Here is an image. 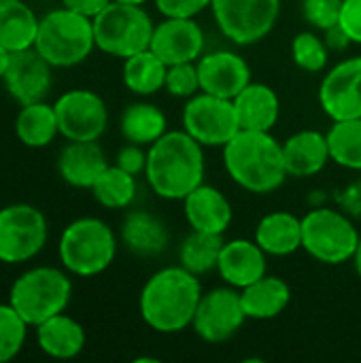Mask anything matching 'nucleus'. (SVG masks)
<instances>
[{
	"mask_svg": "<svg viewBox=\"0 0 361 363\" xmlns=\"http://www.w3.org/2000/svg\"><path fill=\"white\" fill-rule=\"evenodd\" d=\"M183 130L202 147H226L238 132V115L228 98L196 94L183 108Z\"/></svg>",
	"mask_w": 361,
	"mask_h": 363,
	"instance_id": "obj_11",
	"label": "nucleus"
},
{
	"mask_svg": "<svg viewBox=\"0 0 361 363\" xmlns=\"http://www.w3.org/2000/svg\"><path fill=\"white\" fill-rule=\"evenodd\" d=\"M204 147L183 132H166L147 151V181L164 200H185L204 181Z\"/></svg>",
	"mask_w": 361,
	"mask_h": 363,
	"instance_id": "obj_1",
	"label": "nucleus"
},
{
	"mask_svg": "<svg viewBox=\"0 0 361 363\" xmlns=\"http://www.w3.org/2000/svg\"><path fill=\"white\" fill-rule=\"evenodd\" d=\"M11 51L4 47V45H0V81H2V77L6 74V68H9V64H11Z\"/></svg>",
	"mask_w": 361,
	"mask_h": 363,
	"instance_id": "obj_44",
	"label": "nucleus"
},
{
	"mask_svg": "<svg viewBox=\"0 0 361 363\" xmlns=\"http://www.w3.org/2000/svg\"><path fill=\"white\" fill-rule=\"evenodd\" d=\"M106 168L109 162L98 140H70L57 157L62 181L77 189H91Z\"/></svg>",
	"mask_w": 361,
	"mask_h": 363,
	"instance_id": "obj_18",
	"label": "nucleus"
},
{
	"mask_svg": "<svg viewBox=\"0 0 361 363\" xmlns=\"http://www.w3.org/2000/svg\"><path fill=\"white\" fill-rule=\"evenodd\" d=\"M113 0H62V6L70 9V11H77L85 17H96L98 13H102Z\"/></svg>",
	"mask_w": 361,
	"mask_h": 363,
	"instance_id": "obj_41",
	"label": "nucleus"
},
{
	"mask_svg": "<svg viewBox=\"0 0 361 363\" xmlns=\"http://www.w3.org/2000/svg\"><path fill=\"white\" fill-rule=\"evenodd\" d=\"M340 9H343V0H304L302 2L304 19L321 32L338 26Z\"/></svg>",
	"mask_w": 361,
	"mask_h": 363,
	"instance_id": "obj_37",
	"label": "nucleus"
},
{
	"mask_svg": "<svg viewBox=\"0 0 361 363\" xmlns=\"http://www.w3.org/2000/svg\"><path fill=\"white\" fill-rule=\"evenodd\" d=\"M57 255L66 272L74 277H96L104 272L117 255V238L109 223L96 217H81L62 232Z\"/></svg>",
	"mask_w": 361,
	"mask_h": 363,
	"instance_id": "obj_5",
	"label": "nucleus"
},
{
	"mask_svg": "<svg viewBox=\"0 0 361 363\" xmlns=\"http://www.w3.org/2000/svg\"><path fill=\"white\" fill-rule=\"evenodd\" d=\"M168 64L151 49L134 53L123 60V85L136 96H151L166 85Z\"/></svg>",
	"mask_w": 361,
	"mask_h": 363,
	"instance_id": "obj_30",
	"label": "nucleus"
},
{
	"mask_svg": "<svg viewBox=\"0 0 361 363\" xmlns=\"http://www.w3.org/2000/svg\"><path fill=\"white\" fill-rule=\"evenodd\" d=\"M283 157L289 177H313L321 172L332 160L328 136L317 130L296 132L283 143Z\"/></svg>",
	"mask_w": 361,
	"mask_h": 363,
	"instance_id": "obj_21",
	"label": "nucleus"
},
{
	"mask_svg": "<svg viewBox=\"0 0 361 363\" xmlns=\"http://www.w3.org/2000/svg\"><path fill=\"white\" fill-rule=\"evenodd\" d=\"M34 330L38 349L53 359H72L85 349L83 325L64 313L43 321Z\"/></svg>",
	"mask_w": 361,
	"mask_h": 363,
	"instance_id": "obj_24",
	"label": "nucleus"
},
{
	"mask_svg": "<svg viewBox=\"0 0 361 363\" xmlns=\"http://www.w3.org/2000/svg\"><path fill=\"white\" fill-rule=\"evenodd\" d=\"M232 102L240 130L270 132L279 121L281 102L277 91L266 83H249Z\"/></svg>",
	"mask_w": 361,
	"mask_h": 363,
	"instance_id": "obj_23",
	"label": "nucleus"
},
{
	"mask_svg": "<svg viewBox=\"0 0 361 363\" xmlns=\"http://www.w3.org/2000/svg\"><path fill=\"white\" fill-rule=\"evenodd\" d=\"M338 202L343 204V208L353 215V217H361V181L353 183L340 198Z\"/></svg>",
	"mask_w": 361,
	"mask_h": 363,
	"instance_id": "obj_42",
	"label": "nucleus"
},
{
	"mask_svg": "<svg viewBox=\"0 0 361 363\" xmlns=\"http://www.w3.org/2000/svg\"><path fill=\"white\" fill-rule=\"evenodd\" d=\"M51 68L53 66L34 47L15 51L11 55L6 74L2 77V83H4L9 96L19 106L40 102L49 94L51 83H53Z\"/></svg>",
	"mask_w": 361,
	"mask_h": 363,
	"instance_id": "obj_15",
	"label": "nucleus"
},
{
	"mask_svg": "<svg viewBox=\"0 0 361 363\" xmlns=\"http://www.w3.org/2000/svg\"><path fill=\"white\" fill-rule=\"evenodd\" d=\"M326 136L332 162H336L343 168L361 172V117L334 121Z\"/></svg>",
	"mask_w": 361,
	"mask_h": 363,
	"instance_id": "obj_33",
	"label": "nucleus"
},
{
	"mask_svg": "<svg viewBox=\"0 0 361 363\" xmlns=\"http://www.w3.org/2000/svg\"><path fill=\"white\" fill-rule=\"evenodd\" d=\"M28 328L30 325L11 304H0V363L19 355L28 338Z\"/></svg>",
	"mask_w": 361,
	"mask_h": 363,
	"instance_id": "obj_34",
	"label": "nucleus"
},
{
	"mask_svg": "<svg viewBox=\"0 0 361 363\" xmlns=\"http://www.w3.org/2000/svg\"><path fill=\"white\" fill-rule=\"evenodd\" d=\"M166 115L160 106L149 102H134L130 104L119 121V130L128 143L151 147L157 138L166 134Z\"/></svg>",
	"mask_w": 361,
	"mask_h": 363,
	"instance_id": "obj_29",
	"label": "nucleus"
},
{
	"mask_svg": "<svg viewBox=\"0 0 361 363\" xmlns=\"http://www.w3.org/2000/svg\"><path fill=\"white\" fill-rule=\"evenodd\" d=\"M155 23L143 4L113 0L94 17L96 47L113 57H130L151 47Z\"/></svg>",
	"mask_w": 361,
	"mask_h": 363,
	"instance_id": "obj_7",
	"label": "nucleus"
},
{
	"mask_svg": "<svg viewBox=\"0 0 361 363\" xmlns=\"http://www.w3.org/2000/svg\"><path fill=\"white\" fill-rule=\"evenodd\" d=\"M360 232L353 221L334 208H315L302 219V249L321 264H345L355 257Z\"/></svg>",
	"mask_w": 361,
	"mask_h": 363,
	"instance_id": "obj_8",
	"label": "nucleus"
},
{
	"mask_svg": "<svg viewBox=\"0 0 361 363\" xmlns=\"http://www.w3.org/2000/svg\"><path fill=\"white\" fill-rule=\"evenodd\" d=\"M96 47L94 19L66 6L40 17L34 49L53 66L70 68L85 62Z\"/></svg>",
	"mask_w": 361,
	"mask_h": 363,
	"instance_id": "obj_4",
	"label": "nucleus"
},
{
	"mask_svg": "<svg viewBox=\"0 0 361 363\" xmlns=\"http://www.w3.org/2000/svg\"><path fill=\"white\" fill-rule=\"evenodd\" d=\"M202 298V285L196 274L179 268L155 272L143 287L138 308L143 321L160 334H177L191 325Z\"/></svg>",
	"mask_w": 361,
	"mask_h": 363,
	"instance_id": "obj_2",
	"label": "nucleus"
},
{
	"mask_svg": "<svg viewBox=\"0 0 361 363\" xmlns=\"http://www.w3.org/2000/svg\"><path fill=\"white\" fill-rule=\"evenodd\" d=\"M166 91L177 98H191L200 89V77H198V64L196 62H183L168 66L166 72Z\"/></svg>",
	"mask_w": 361,
	"mask_h": 363,
	"instance_id": "obj_36",
	"label": "nucleus"
},
{
	"mask_svg": "<svg viewBox=\"0 0 361 363\" xmlns=\"http://www.w3.org/2000/svg\"><path fill=\"white\" fill-rule=\"evenodd\" d=\"M291 57L298 68L306 72H319L330 60V47L313 32H300L291 43Z\"/></svg>",
	"mask_w": 361,
	"mask_h": 363,
	"instance_id": "obj_35",
	"label": "nucleus"
},
{
	"mask_svg": "<svg viewBox=\"0 0 361 363\" xmlns=\"http://www.w3.org/2000/svg\"><path fill=\"white\" fill-rule=\"evenodd\" d=\"M211 9L226 38L236 45H253L277 26L281 0H213Z\"/></svg>",
	"mask_w": 361,
	"mask_h": 363,
	"instance_id": "obj_10",
	"label": "nucleus"
},
{
	"mask_svg": "<svg viewBox=\"0 0 361 363\" xmlns=\"http://www.w3.org/2000/svg\"><path fill=\"white\" fill-rule=\"evenodd\" d=\"M15 134L21 145L30 149H43L49 147L55 136L60 134L57 115L53 104H47L45 100L23 104L15 117Z\"/></svg>",
	"mask_w": 361,
	"mask_h": 363,
	"instance_id": "obj_28",
	"label": "nucleus"
},
{
	"mask_svg": "<svg viewBox=\"0 0 361 363\" xmlns=\"http://www.w3.org/2000/svg\"><path fill=\"white\" fill-rule=\"evenodd\" d=\"M353 262H355V270H357V274H360V279H361V238H360V245H357V251H355Z\"/></svg>",
	"mask_w": 361,
	"mask_h": 363,
	"instance_id": "obj_45",
	"label": "nucleus"
},
{
	"mask_svg": "<svg viewBox=\"0 0 361 363\" xmlns=\"http://www.w3.org/2000/svg\"><path fill=\"white\" fill-rule=\"evenodd\" d=\"M319 102L332 121L361 117V57L336 64L321 81Z\"/></svg>",
	"mask_w": 361,
	"mask_h": 363,
	"instance_id": "obj_14",
	"label": "nucleus"
},
{
	"mask_svg": "<svg viewBox=\"0 0 361 363\" xmlns=\"http://www.w3.org/2000/svg\"><path fill=\"white\" fill-rule=\"evenodd\" d=\"M196 64L204 94L234 100L251 83L249 64L234 51H213L202 55Z\"/></svg>",
	"mask_w": 361,
	"mask_h": 363,
	"instance_id": "obj_17",
	"label": "nucleus"
},
{
	"mask_svg": "<svg viewBox=\"0 0 361 363\" xmlns=\"http://www.w3.org/2000/svg\"><path fill=\"white\" fill-rule=\"evenodd\" d=\"M40 17L23 0H0V45L11 53L34 47Z\"/></svg>",
	"mask_w": 361,
	"mask_h": 363,
	"instance_id": "obj_27",
	"label": "nucleus"
},
{
	"mask_svg": "<svg viewBox=\"0 0 361 363\" xmlns=\"http://www.w3.org/2000/svg\"><path fill=\"white\" fill-rule=\"evenodd\" d=\"M223 236L221 234H206V232H191L181 249H179V259L185 270L191 274L200 277L217 268L221 249H223Z\"/></svg>",
	"mask_w": 361,
	"mask_h": 363,
	"instance_id": "obj_31",
	"label": "nucleus"
},
{
	"mask_svg": "<svg viewBox=\"0 0 361 363\" xmlns=\"http://www.w3.org/2000/svg\"><path fill=\"white\" fill-rule=\"evenodd\" d=\"M91 194L104 208H128L136 198V179L115 164L98 177Z\"/></svg>",
	"mask_w": 361,
	"mask_h": 363,
	"instance_id": "obj_32",
	"label": "nucleus"
},
{
	"mask_svg": "<svg viewBox=\"0 0 361 363\" xmlns=\"http://www.w3.org/2000/svg\"><path fill=\"white\" fill-rule=\"evenodd\" d=\"M117 2H128V4H145L147 0H117Z\"/></svg>",
	"mask_w": 361,
	"mask_h": 363,
	"instance_id": "obj_46",
	"label": "nucleus"
},
{
	"mask_svg": "<svg viewBox=\"0 0 361 363\" xmlns=\"http://www.w3.org/2000/svg\"><path fill=\"white\" fill-rule=\"evenodd\" d=\"M255 242L266 251V255H291L302 249V219L285 211L270 213L257 223Z\"/></svg>",
	"mask_w": 361,
	"mask_h": 363,
	"instance_id": "obj_26",
	"label": "nucleus"
},
{
	"mask_svg": "<svg viewBox=\"0 0 361 363\" xmlns=\"http://www.w3.org/2000/svg\"><path fill=\"white\" fill-rule=\"evenodd\" d=\"M53 108L66 140H98L106 132V102L91 89H70L55 100Z\"/></svg>",
	"mask_w": 361,
	"mask_h": 363,
	"instance_id": "obj_12",
	"label": "nucleus"
},
{
	"mask_svg": "<svg viewBox=\"0 0 361 363\" xmlns=\"http://www.w3.org/2000/svg\"><path fill=\"white\" fill-rule=\"evenodd\" d=\"M338 26L353 43H361V0H343Z\"/></svg>",
	"mask_w": 361,
	"mask_h": 363,
	"instance_id": "obj_39",
	"label": "nucleus"
},
{
	"mask_svg": "<svg viewBox=\"0 0 361 363\" xmlns=\"http://www.w3.org/2000/svg\"><path fill=\"white\" fill-rule=\"evenodd\" d=\"M72 298V281L66 272L51 266L26 270L9 291V304L23 317L30 328L64 313Z\"/></svg>",
	"mask_w": 361,
	"mask_h": 363,
	"instance_id": "obj_6",
	"label": "nucleus"
},
{
	"mask_svg": "<svg viewBox=\"0 0 361 363\" xmlns=\"http://www.w3.org/2000/svg\"><path fill=\"white\" fill-rule=\"evenodd\" d=\"M223 166L230 179L251 194H270L289 177L283 145L270 132L240 130L223 147Z\"/></svg>",
	"mask_w": 361,
	"mask_h": 363,
	"instance_id": "obj_3",
	"label": "nucleus"
},
{
	"mask_svg": "<svg viewBox=\"0 0 361 363\" xmlns=\"http://www.w3.org/2000/svg\"><path fill=\"white\" fill-rule=\"evenodd\" d=\"M119 168H123L126 172H130V174H140V172H145V168H147V153L143 151V147L140 145H134V143H130V145H126L119 153H117V162H115Z\"/></svg>",
	"mask_w": 361,
	"mask_h": 363,
	"instance_id": "obj_40",
	"label": "nucleus"
},
{
	"mask_svg": "<svg viewBox=\"0 0 361 363\" xmlns=\"http://www.w3.org/2000/svg\"><path fill=\"white\" fill-rule=\"evenodd\" d=\"M217 270L236 289H245L266 274V251L255 240H230L223 245Z\"/></svg>",
	"mask_w": 361,
	"mask_h": 363,
	"instance_id": "obj_19",
	"label": "nucleus"
},
{
	"mask_svg": "<svg viewBox=\"0 0 361 363\" xmlns=\"http://www.w3.org/2000/svg\"><path fill=\"white\" fill-rule=\"evenodd\" d=\"M185 219L196 232L206 234H221L232 223V206L228 198L211 185H198L185 200H183Z\"/></svg>",
	"mask_w": 361,
	"mask_h": 363,
	"instance_id": "obj_20",
	"label": "nucleus"
},
{
	"mask_svg": "<svg viewBox=\"0 0 361 363\" xmlns=\"http://www.w3.org/2000/svg\"><path fill=\"white\" fill-rule=\"evenodd\" d=\"M245 321L247 315L236 287H217L209 294H202L191 328L204 342L217 345L230 340Z\"/></svg>",
	"mask_w": 361,
	"mask_h": 363,
	"instance_id": "obj_13",
	"label": "nucleus"
},
{
	"mask_svg": "<svg viewBox=\"0 0 361 363\" xmlns=\"http://www.w3.org/2000/svg\"><path fill=\"white\" fill-rule=\"evenodd\" d=\"M211 4L213 0H155V6L164 17H196Z\"/></svg>",
	"mask_w": 361,
	"mask_h": 363,
	"instance_id": "obj_38",
	"label": "nucleus"
},
{
	"mask_svg": "<svg viewBox=\"0 0 361 363\" xmlns=\"http://www.w3.org/2000/svg\"><path fill=\"white\" fill-rule=\"evenodd\" d=\"M353 40L349 38V34L340 28V26H334L330 30H326V45L334 51H343L351 45Z\"/></svg>",
	"mask_w": 361,
	"mask_h": 363,
	"instance_id": "obj_43",
	"label": "nucleus"
},
{
	"mask_svg": "<svg viewBox=\"0 0 361 363\" xmlns=\"http://www.w3.org/2000/svg\"><path fill=\"white\" fill-rule=\"evenodd\" d=\"M149 49L168 66L196 62L204 51V32L194 17H166L155 26Z\"/></svg>",
	"mask_w": 361,
	"mask_h": 363,
	"instance_id": "obj_16",
	"label": "nucleus"
},
{
	"mask_svg": "<svg viewBox=\"0 0 361 363\" xmlns=\"http://www.w3.org/2000/svg\"><path fill=\"white\" fill-rule=\"evenodd\" d=\"M240 300L247 319L268 321L279 317L287 308V304L291 302V289L283 279L264 274L255 283L240 289Z\"/></svg>",
	"mask_w": 361,
	"mask_h": 363,
	"instance_id": "obj_25",
	"label": "nucleus"
},
{
	"mask_svg": "<svg viewBox=\"0 0 361 363\" xmlns=\"http://www.w3.org/2000/svg\"><path fill=\"white\" fill-rule=\"evenodd\" d=\"M123 247L138 257H157L166 251L170 234L166 223L149 211H132L121 223Z\"/></svg>",
	"mask_w": 361,
	"mask_h": 363,
	"instance_id": "obj_22",
	"label": "nucleus"
},
{
	"mask_svg": "<svg viewBox=\"0 0 361 363\" xmlns=\"http://www.w3.org/2000/svg\"><path fill=\"white\" fill-rule=\"evenodd\" d=\"M49 225L32 204H9L0 208V262L23 264L34 259L47 245Z\"/></svg>",
	"mask_w": 361,
	"mask_h": 363,
	"instance_id": "obj_9",
	"label": "nucleus"
}]
</instances>
